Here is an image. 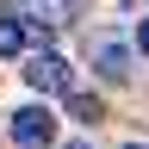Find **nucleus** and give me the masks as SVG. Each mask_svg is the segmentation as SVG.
I'll return each mask as SVG.
<instances>
[{
    "label": "nucleus",
    "instance_id": "f257e3e1",
    "mask_svg": "<svg viewBox=\"0 0 149 149\" xmlns=\"http://www.w3.org/2000/svg\"><path fill=\"white\" fill-rule=\"evenodd\" d=\"M25 81H31L37 93H74V68H68L56 50H37L31 62H25Z\"/></svg>",
    "mask_w": 149,
    "mask_h": 149
},
{
    "label": "nucleus",
    "instance_id": "423d86ee",
    "mask_svg": "<svg viewBox=\"0 0 149 149\" xmlns=\"http://www.w3.org/2000/svg\"><path fill=\"white\" fill-rule=\"evenodd\" d=\"M68 112H74V118H87V124H100V118H106L93 93H68Z\"/></svg>",
    "mask_w": 149,
    "mask_h": 149
},
{
    "label": "nucleus",
    "instance_id": "39448f33",
    "mask_svg": "<svg viewBox=\"0 0 149 149\" xmlns=\"http://www.w3.org/2000/svg\"><path fill=\"white\" fill-rule=\"evenodd\" d=\"M25 50V31H19V13L0 6V56H19Z\"/></svg>",
    "mask_w": 149,
    "mask_h": 149
},
{
    "label": "nucleus",
    "instance_id": "f03ea898",
    "mask_svg": "<svg viewBox=\"0 0 149 149\" xmlns=\"http://www.w3.org/2000/svg\"><path fill=\"white\" fill-rule=\"evenodd\" d=\"M13 137L25 143V149H44V143L56 137V112H50V106H19V112H13Z\"/></svg>",
    "mask_w": 149,
    "mask_h": 149
},
{
    "label": "nucleus",
    "instance_id": "0eeeda50",
    "mask_svg": "<svg viewBox=\"0 0 149 149\" xmlns=\"http://www.w3.org/2000/svg\"><path fill=\"white\" fill-rule=\"evenodd\" d=\"M137 50L149 56V19H143V25H137Z\"/></svg>",
    "mask_w": 149,
    "mask_h": 149
},
{
    "label": "nucleus",
    "instance_id": "1a4fd4ad",
    "mask_svg": "<svg viewBox=\"0 0 149 149\" xmlns=\"http://www.w3.org/2000/svg\"><path fill=\"white\" fill-rule=\"evenodd\" d=\"M68 149H87V143H68Z\"/></svg>",
    "mask_w": 149,
    "mask_h": 149
},
{
    "label": "nucleus",
    "instance_id": "20e7f679",
    "mask_svg": "<svg viewBox=\"0 0 149 149\" xmlns=\"http://www.w3.org/2000/svg\"><path fill=\"white\" fill-rule=\"evenodd\" d=\"M74 13H81V0H25V13H19V19H31V25H68V19Z\"/></svg>",
    "mask_w": 149,
    "mask_h": 149
},
{
    "label": "nucleus",
    "instance_id": "7ed1b4c3",
    "mask_svg": "<svg viewBox=\"0 0 149 149\" xmlns=\"http://www.w3.org/2000/svg\"><path fill=\"white\" fill-rule=\"evenodd\" d=\"M87 56H93V68H100L106 81H130V50L118 44V37H93Z\"/></svg>",
    "mask_w": 149,
    "mask_h": 149
},
{
    "label": "nucleus",
    "instance_id": "6e6552de",
    "mask_svg": "<svg viewBox=\"0 0 149 149\" xmlns=\"http://www.w3.org/2000/svg\"><path fill=\"white\" fill-rule=\"evenodd\" d=\"M124 149H143V143H124Z\"/></svg>",
    "mask_w": 149,
    "mask_h": 149
}]
</instances>
